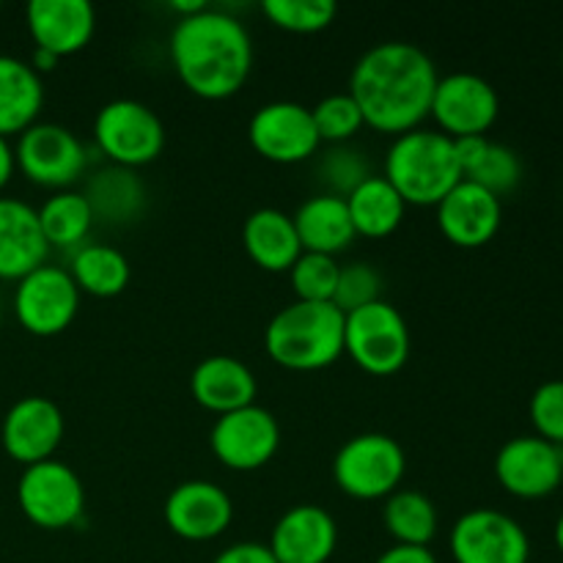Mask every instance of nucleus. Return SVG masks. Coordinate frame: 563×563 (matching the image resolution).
<instances>
[{
  "mask_svg": "<svg viewBox=\"0 0 563 563\" xmlns=\"http://www.w3.org/2000/svg\"><path fill=\"white\" fill-rule=\"evenodd\" d=\"M438 80V66L418 44L379 42L352 69L350 93L372 130L405 135L429 115Z\"/></svg>",
  "mask_w": 563,
  "mask_h": 563,
  "instance_id": "1",
  "label": "nucleus"
},
{
  "mask_svg": "<svg viewBox=\"0 0 563 563\" xmlns=\"http://www.w3.org/2000/svg\"><path fill=\"white\" fill-rule=\"evenodd\" d=\"M170 60L190 93L201 99H229L245 86L253 66V42L236 16L203 9L176 20L170 31Z\"/></svg>",
  "mask_w": 563,
  "mask_h": 563,
  "instance_id": "2",
  "label": "nucleus"
},
{
  "mask_svg": "<svg viewBox=\"0 0 563 563\" xmlns=\"http://www.w3.org/2000/svg\"><path fill=\"white\" fill-rule=\"evenodd\" d=\"M344 324L333 302L295 300L269 319L264 350L289 372H319L344 355Z\"/></svg>",
  "mask_w": 563,
  "mask_h": 563,
  "instance_id": "3",
  "label": "nucleus"
},
{
  "mask_svg": "<svg viewBox=\"0 0 563 563\" xmlns=\"http://www.w3.org/2000/svg\"><path fill=\"white\" fill-rule=\"evenodd\" d=\"M385 179L412 207H438L462 181L454 137L434 130L396 135L385 154Z\"/></svg>",
  "mask_w": 563,
  "mask_h": 563,
  "instance_id": "4",
  "label": "nucleus"
},
{
  "mask_svg": "<svg viewBox=\"0 0 563 563\" xmlns=\"http://www.w3.org/2000/svg\"><path fill=\"white\" fill-rule=\"evenodd\" d=\"M412 335L399 308L377 300L346 313L344 352L372 377H390L410 361Z\"/></svg>",
  "mask_w": 563,
  "mask_h": 563,
  "instance_id": "5",
  "label": "nucleus"
},
{
  "mask_svg": "<svg viewBox=\"0 0 563 563\" xmlns=\"http://www.w3.org/2000/svg\"><path fill=\"white\" fill-rule=\"evenodd\" d=\"M407 456L399 440L383 432H366L346 440L333 460V478L355 500L388 498L399 489Z\"/></svg>",
  "mask_w": 563,
  "mask_h": 563,
  "instance_id": "6",
  "label": "nucleus"
},
{
  "mask_svg": "<svg viewBox=\"0 0 563 563\" xmlns=\"http://www.w3.org/2000/svg\"><path fill=\"white\" fill-rule=\"evenodd\" d=\"M93 141L110 165L141 168L154 163L165 148V126L148 104L137 99H113L93 119Z\"/></svg>",
  "mask_w": 563,
  "mask_h": 563,
  "instance_id": "7",
  "label": "nucleus"
},
{
  "mask_svg": "<svg viewBox=\"0 0 563 563\" xmlns=\"http://www.w3.org/2000/svg\"><path fill=\"white\" fill-rule=\"evenodd\" d=\"M16 504L22 515L44 531L75 526L86 509V489L69 465L53 460L36 462L22 471L16 484Z\"/></svg>",
  "mask_w": 563,
  "mask_h": 563,
  "instance_id": "8",
  "label": "nucleus"
},
{
  "mask_svg": "<svg viewBox=\"0 0 563 563\" xmlns=\"http://www.w3.org/2000/svg\"><path fill=\"white\" fill-rule=\"evenodd\" d=\"M16 168L42 187H64L75 185L88 168V152L80 137L64 124L53 121H36L20 135L14 148Z\"/></svg>",
  "mask_w": 563,
  "mask_h": 563,
  "instance_id": "9",
  "label": "nucleus"
},
{
  "mask_svg": "<svg viewBox=\"0 0 563 563\" xmlns=\"http://www.w3.org/2000/svg\"><path fill=\"white\" fill-rule=\"evenodd\" d=\"M77 284L71 280L69 269L42 264L25 278L16 280L14 311L22 328L38 339L58 335L75 322L77 308H80Z\"/></svg>",
  "mask_w": 563,
  "mask_h": 563,
  "instance_id": "10",
  "label": "nucleus"
},
{
  "mask_svg": "<svg viewBox=\"0 0 563 563\" xmlns=\"http://www.w3.org/2000/svg\"><path fill=\"white\" fill-rule=\"evenodd\" d=\"M247 141H251L253 152L278 165L302 163L322 146L317 126H313L311 108L291 102V99L262 104L251 115Z\"/></svg>",
  "mask_w": 563,
  "mask_h": 563,
  "instance_id": "11",
  "label": "nucleus"
},
{
  "mask_svg": "<svg viewBox=\"0 0 563 563\" xmlns=\"http://www.w3.org/2000/svg\"><path fill=\"white\" fill-rule=\"evenodd\" d=\"M209 445H212L214 456L229 471H258L280 449L278 418L258 405H247L242 410L225 412V416H218V421H214Z\"/></svg>",
  "mask_w": 563,
  "mask_h": 563,
  "instance_id": "12",
  "label": "nucleus"
},
{
  "mask_svg": "<svg viewBox=\"0 0 563 563\" xmlns=\"http://www.w3.org/2000/svg\"><path fill=\"white\" fill-rule=\"evenodd\" d=\"M456 563H528L531 542L515 517L495 509H473L451 528Z\"/></svg>",
  "mask_w": 563,
  "mask_h": 563,
  "instance_id": "13",
  "label": "nucleus"
},
{
  "mask_svg": "<svg viewBox=\"0 0 563 563\" xmlns=\"http://www.w3.org/2000/svg\"><path fill=\"white\" fill-rule=\"evenodd\" d=\"M500 113L498 91L473 71H454L438 80L432 99V115L440 132L449 137L484 135Z\"/></svg>",
  "mask_w": 563,
  "mask_h": 563,
  "instance_id": "14",
  "label": "nucleus"
},
{
  "mask_svg": "<svg viewBox=\"0 0 563 563\" xmlns=\"http://www.w3.org/2000/svg\"><path fill=\"white\" fill-rule=\"evenodd\" d=\"M495 476H498L500 487L515 498H548L563 484L561 449L537 434H522V438L509 440L498 451Z\"/></svg>",
  "mask_w": 563,
  "mask_h": 563,
  "instance_id": "15",
  "label": "nucleus"
},
{
  "mask_svg": "<svg viewBox=\"0 0 563 563\" xmlns=\"http://www.w3.org/2000/svg\"><path fill=\"white\" fill-rule=\"evenodd\" d=\"M66 421L60 407L47 396H25L5 412L0 440L5 454L20 465H36V462L53 460L64 440Z\"/></svg>",
  "mask_w": 563,
  "mask_h": 563,
  "instance_id": "16",
  "label": "nucleus"
},
{
  "mask_svg": "<svg viewBox=\"0 0 563 563\" xmlns=\"http://www.w3.org/2000/svg\"><path fill=\"white\" fill-rule=\"evenodd\" d=\"M163 515L165 526L176 537L187 539V542H209L229 531L231 520H234V504L223 487L203 482V478H192V482H181L165 498Z\"/></svg>",
  "mask_w": 563,
  "mask_h": 563,
  "instance_id": "17",
  "label": "nucleus"
},
{
  "mask_svg": "<svg viewBox=\"0 0 563 563\" xmlns=\"http://www.w3.org/2000/svg\"><path fill=\"white\" fill-rule=\"evenodd\" d=\"M339 544L335 520L313 504L291 506L275 522L269 537V553L278 563H328Z\"/></svg>",
  "mask_w": 563,
  "mask_h": 563,
  "instance_id": "18",
  "label": "nucleus"
},
{
  "mask_svg": "<svg viewBox=\"0 0 563 563\" xmlns=\"http://www.w3.org/2000/svg\"><path fill=\"white\" fill-rule=\"evenodd\" d=\"M434 209H438L440 231L456 247L487 245L498 234L504 220L500 198L467 179H462Z\"/></svg>",
  "mask_w": 563,
  "mask_h": 563,
  "instance_id": "19",
  "label": "nucleus"
},
{
  "mask_svg": "<svg viewBox=\"0 0 563 563\" xmlns=\"http://www.w3.org/2000/svg\"><path fill=\"white\" fill-rule=\"evenodd\" d=\"M25 20L36 49L66 58L80 53L91 42L97 11L88 0H31Z\"/></svg>",
  "mask_w": 563,
  "mask_h": 563,
  "instance_id": "20",
  "label": "nucleus"
},
{
  "mask_svg": "<svg viewBox=\"0 0 563 563\" xmlns=\"http://www.w3.org/2000/svg\"><path fill=\"white\" fill-rule=\"evenodd\" d=\"M38 212L20 198H0V278L20 280L47 264Z\"/></svg>",
  "mask_w": 563,
  "mask_h": 563,
  "instance_id": "21",
  "label": "nucleus"
},
{
  "mask_svg": "<svg viewBox=\"0 0 563 563\" xmlns=\"http://www.w3.org/2000/svg\"><path fill=\"white\" fill-rule=\"evenodd\" d=\"M192 399L214 416L256 405V374L231 355H209L192 368Z\"/></svg>",
  "mask_w": 563,
  "mask_h": 563,
  "instance_id": "22",
  "label": "nucleus"
},
{
  "mask_svg": "<svg viewBox=\"0 0 563 563\" xmlns=\"http://www.w3.org/2000/svg\"><path fill=\"white\" fill-rule=\"evenodd\" d=\"M242 242H245L251 262L267 273H289L297 258L302 256L295 220L291 214L273 207L247 214L245 225H242Z\"/></svg>",
  "mask_w": 563,
  "mask_h": 563,
  "instance_id": "23",
  "label": "nucleus"
},
{
  "mask_svg": "<svg viewBox=\"0 0 563 563\" xmlns=\"http://www.w3.org/2000/svg\"><path fill=\"white\" fill-rule=\"evenodd\" d=\"M454 152L462 179L484 187L493 196L500 198L520 185L522 163L504 143H493L487 135L454 137Z\"/></svg>",
  "mask_w": 563,
  "mask_h": 563,
  "instance_id": "24",
  "label": "nucleus"
},
{
  "mask_svg": "<svg viewBox=\"0 0 563 563\" xmlns=\"http://www.w3.org/2000/svg\"><path fill=\"white\" fill-rule=\"evenodd\" d=\"M291 220H295L297 236L306 253H324L335 258V253L346 251L357 236L344 198L324 196V192L308 198L291 214Z\"/></svg>",
  "mask_w": 563,
  "mask_h": 563,
  "instance_id": "25",
  "label": "nucleus"
},
{
  "mask_svg": "<svg viewBox=\"0 0 563 563\" xmlns=\"http://www.w3.org/2000/svg\"><path fill=\"white\" fill-rule=\"evenodd\" d=\"M82 196L91 207L93 220H102L108 225L132 223L148 201L146 185L141 181V176L132 168H121V165L99 168L86 181Z\"/></svg>",
  "mask_w": 563,
  "mask_h": 563,
  "instance_id": "26",
  "label": "nucleus"
},
{
  "mask_svg": "<svg viewBox=\"0 0 563 563\" xmlns=\"http://www.w3.org/2000/svg\"><path fill=\"white\" fill-rule=\"evenodd\" d=\"M42 104V75L27 60L0 55V135H22L27 126L36 124Z\"/></svg>",
  "mask_w": 563,
  "mask_h": 563,
  "instance_id": "27",
  "label": "nucleus"
},
{
  "mask_svg": "<svg viewBox=\"0 0 563 563\" xmlns=\"http://www.w3.org/2000/svg\"><path fill=\"white\" fill-rule=\"evenodd\" d=\"M350 209L355 234L368 236V240H383L390 236L405 220V198L394 190L385 176L372 174L357 190H352L344 198Z\"/></svg>",
  "mask_w": 563,
  "mask_h": 563,
  "instance_id": "28",
  "label": "nucleus"
},
{
  "mask_svg": "<svg viewBox=\"0 0 563 563\" xmlns=\"http://www.w3.org/2000/svg\"><path fill=\"white\" fill-rule=\"evenodd\" d=\"M69 275L77 284V289L93 297H115L130 284V258L113 245L91 242L80 245L71 253Z\"/></svg>",
  "mask_w": 563,
  "mask_h": 563,
  "instance_id": "29",
  "label": "nucleus"
},
{
  "mask_svg": "<svg viewBox=\"0 0 563 563\" xmlns=\"http://www.w3.org/2000/svg\"><path fill=\"white\" fill-rule=\"evenodd\" d=\"M383 522L396 544L429 548V542L438 537V509L427 495L416 489H396L394 495H388L383 506Z\"/></svg>",
  "mask_w": 563,
  "mask_h": 563,
  "instance_id": "30",
  "label": "nucleus"
},
{
  "mask_svg": "<svg viewBox=\"0 0 563 563\" xmlns=\"http://www.w3.org/2000/svg\"><path fill=\"white\" fill-rule=\"evenodd\" d=\"M36 212L49 247H75L77 251L93 225V212L86 196L75 190H58Z\"/></svg>",
  "mask_w": 563,
  "mask_h": 563,
  "instance_id": "31",
  "label": "nucleus"
},
{
  "mask_svg": "<svg viewBox=\"0 0 563 563\" xmlns=\"http://www.w3.org/2000/svg\"><path fill=\"white\" fill-rule=\"evenodd\" d=\"M372 176V165L363 157L361 148L350 143L330 146L328 152L319 154L317 159V181L322 185L324 196L346 198L352 190L363 185Z\"/></svg>",
  "mask_w": 563,
  "mask_h": 563,
  "instance_id": "32",
  "label": "nucleus"
},
{
  "mask_svg": "<svg viewBox=\"0 0 563 563\" xmlns=\"http://www.w3.org/2000/svg\"><path fill=\"white\" fill-rule=\"evenodd\" d=\"M311 115L313 126L319 132V141L330 143V146L350 143L366 126V119H363L361 108H357L350 91L330 93V97L319 99L311 108Z\"/></svg>",
  "mask_w": 563,
  "mask_h": 563,
  "instance_id": "33",
  "label": "nucleus"
},
{
  "mask_svg": "<svg viewBox=\"0 0 563 563\" xmlns=\"http://www.w3.org/2000/svg\"><path fill=\"white\" fill-rule=\"evenodd\" d=\"M264 16L289 33H319L335 20L333 0H264Z\"/></svg>",
  "mask_w": 563,
  "mask_h": 563,
  "instance_id": "34",
  "label": "nucleus"
},
{
  "mask_svg": "<svg viewBox=\"0 0 563 563\" xmlns=\"http://www.w3.org/2000/svg\"><path fill=\"white\" fill-rule=\"evenodd\" d=\"M341 264L324 253H306L289 269L291 289L302 302H333Z\"/></svg>",
  "mask_w": 563,
  "mask_h": 563,
  "instance_id": "35",
  "label": "nucleus"
},
{
  "mask_svg": "<svg viewBox=\"0 0 563 563\" xmlns=\"http://www.w3.org/2000/svg\"><path fill=\"white\" fill-rule=\"evenodd\" d=\"M383 275L366 262H352L339 269V284H335L333 306L341 313H352L363 306L383 300Z\"/></svg>",
  "mask_w": 563,
  "mask_h": 563,
  "instance_id": "36",
  "label": "nucleus"
},
{
  "mask_svg": "<svg viewBox=\"0 0 563 563\" xmlns=\"http://www.w3.org/2000/svg\"><path fill=\"white\" fill-rule=\"evenodd\" d=\"M531 421L537 438L563 449V379H550L533 390Z\"/></svg>",
  "mask_w": 563,
  "mask_h": 563,
  "instance_id": "37",
  "label": "nucleus"
},
{
  "mask_svg": "<svg viewBox=\"0 0 563 563\" xmlns=\"http://www.w3.org/2000/svg\"><path fill=\"white\" fill-rule=\"evenodd\" d=\"M212 563H278V561H275V555L269 553L267 544L240 542L225 548Z\"/></svg>",
  "mask_w": 563,
  "mask_h": 563,
  "instance_id": "38",
  "label": "nucleus"
},
{
  "mask_svg": "<svg viewBox=\"0 0 563 563\" xmlns=\"http://www.w3.org/2000/svg\"><path fill=\"white\" fill-rule=\"evenodd\" d=\"M374 563H438L429 548H410V544H394L385 550Z\"/></svg>",
  "mask_w": 563,
  "mask_h": 563,
  "instance_id": "39",
  "label": "nucleus"
},
{
  "mask_svg": "<svg viewBox=\"0 0 563 563\" xmlns=\"http://www.w3.org/2000/svg\"><path fill=\"white\" fill-rule=\"evenodd\" d=\"M16 168V157H14V146L9 143V137L0 135V190L11 181Z\"/></svg>",
  "mask_w": 563,
  "mask_h": 563,
  "instance_id": "40",
  "label": "nucleus"
},
{
  "mask_svg": "<svg viewBox=\"0 0 563 563\" xmlns=\"http://www.w3.org/2000/svg\"><path fill=\"white\" fill-rule=\"evenodd\" d=\"M58 60H60V58H55V55L47 53V49H33L31 66L38 71V75H42V71L55 69V64H58Z\"/></svg>",
  "mask_w": 563,
  "mask_h": 563,
  "instance_id": "41",
  "label": "nucleus"
},
{
  "mask_svg": "<svg viewBox=\"0 0 563 563\" xmlns=\"http://www.w3.org/2000/svg\"><path fill=\"white\" fill-rule=\"evenodd\" d=\"M203 9H207V3H203V0H174V3H170V11H176V14H179V20L181 16L198 14V11H203Z\"/></svg>",
  "mask_w": 563,
  "mask_h": 563,
  "instance_id": "42",
  "label": "nucleus"
},
{
  "mask_svg": "<svg viewBox=\"0 0 563 563\" xmlns=\"http://www.w3.org/2000/svg\"><path fill=\"white\" fill-rule=\"evenodd\" d=\"M555 548L563 553V515L559 517V522H555Z\"/></svg>",
  "mask_w": 563,
  "mask_h": 563,
  "instance_id": "43",
  "label": "nucleus"
},
{
  "mask_svg": "<svg viewBox=\"0 0 563 563\" xmlns=\"http://www.w3.org/2000/svg\"><path fill=\"white\" fill-rule=\"evenodd\" d=\"M561 471H563V449H561Z\"/></svg>",
  "mask_w": 563,
  "mask_h": 563,
  "instance_id": "44",
  "label": "nucleus"
},
{
  "mask_svg": "<svg viewBox=\"0 0 563 563\" xmlns=\"http://www.w3.org/2000/svg\"><path fill=\"white\" fill-rule=\"evenodd\" d=\"M561 66H563V53H561Z\"/></svg>",
  "mask_w": 563,
  "mask_h": 563,
  "instance_id": "45",
  "label": "nucleus"
}]
</instances>
